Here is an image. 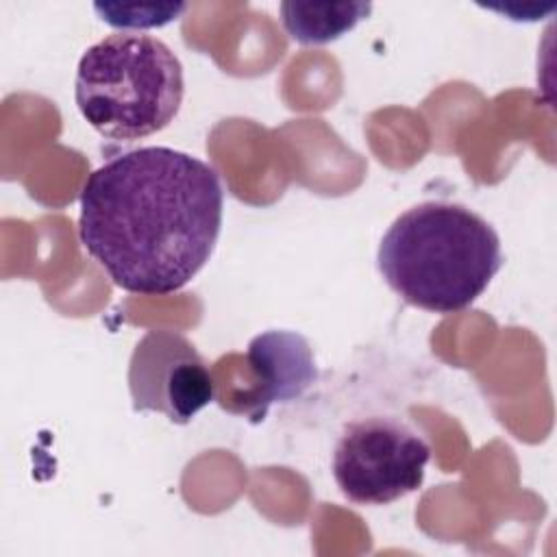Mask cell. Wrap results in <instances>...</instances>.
I'll return each instance as SVG.
<instances>
[{
    "mask_svg": "<svg viewBox=\"0 0 557 557\" xmlns=\"http://www.w3.org/2000/svg\"><path fill=\"white\" fill-rule=\"evenodd\" d=\"M222 211L224 189L209 163L168 146H144L87 176L78 237L117 287L165 296L209 261Z\"/></svg>",
    "mask_w": 557,
    "mask_h": 557,
    "instance_id": "1",
    "label": "cell"
},
{
    "mask_svg": "<svg viewBox=\"0 0 557 557\" xmlns=\"http://www.w3.org/2000/svg\"><path fill=\"white\" fill-rule=\"evenodd\" d=\"M376 265L407 305L455 313L472 305L500 270V237L472 209L426 200L389 224Z\"/></svg>",
    "mask_w": 557,
    "mask_h": 557,
    "instance_id": "2",
    "label": "cell"
},
{
    "mask_svg": "<svg viewBox=\"0 0 557 557\" xmlns=\"http://www.w3.org/2000/svg\"><path fill=\"white\" fill-rule=\"evenodd\" d=\"M185 94L174 50L141 33H113L89 46L76 67L74 100L87 124L107 139L135 141L163 131Z\"/></svg>",
    "mask_w": 557,
    "mask_h": 557,
    "instance_id": "3",
    "label": "cell"
},
{
    "mask_svg": "<svg viewBox=\"0 0 557 557\" xmlns=\"http://www.w3.org/2000/svg\"><path fill=\"white\" fill-rule=\"evenodd\" d=\"M431 459L429 442L392 416L352 420L333 450V479L355 505H389L416 492Z\"/></svg>",
    "mask_w": 557,
    "mask_h": 557,
    "instance_id": "4",
    "label": "cell"
},
{
    "mask_svg": "<svg viewBox=\"0 0 557 557\" xmlns=\"http://www.w3.org/2000/svg\"><path fill=\"white\" fill-rule=\"evenodd\" d=\"M128 389L135 411L163 413L187 424L215 398V381L196 346L181 333L148 331L133 348Z\"/></svg>",
    "mask_w": 557,
    "mask_h": 557,
    "instance_id": "5",
    "label": "cell"
},
{
    "mask_svg": "<svg viewBox=\"0 0 557 557\" xmlns=\"http://www.w3.org/2000/svg\"><path fill=\"white\" fill-rule=\"evenodd\" d=\"M246 361L255 374L250 407L255 422L263 420L276 403L300 398L318 379V368L309 342L294 331H265L250 339Z\"/></svg>",
    "mask_w": 557,
    "mask_h": 557,
    "instance_id": "6",
    "label": "cell"
},
{
    "mask_svg": "<svg viewBox=\"0 0 557 557\" xmlns=\"http://www.w3.org/2000/svg\"><path fill=\"white\" fill-rule=\"evenodd\" d=\"M287 35L302 46H322L350 33L372 11V2H281Z\"/></svg>",
    "mask_w": 557,
    "mask_h": 557,
    "instance_id": "7",
    "label": "cell"
},
{
    "mask_svg": "<svg viewBox=\"0 0 557 557\" xmlns=\"http://www.w3.org/2000/svg\"><path fill=\"white\" fill-rule=\"evenodd\" d=\"M102 22L115 28H154L165 26L187 9V4H94Z\"/></svg>",
    "mask_w": 557,
    "mask_h": 557,
    "instance_id": "8",
    "label": "cell"
}]
</instances>
